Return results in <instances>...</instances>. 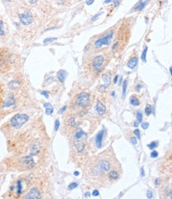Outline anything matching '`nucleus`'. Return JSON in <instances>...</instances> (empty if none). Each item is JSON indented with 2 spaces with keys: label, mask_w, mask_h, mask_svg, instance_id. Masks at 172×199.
I'll list each match as a JSON object with an SVG mask.
<instances>
[{
  "label": "nucleus",
  "mask_w": 172,
  "mask_h": 199,
  "mask_svg": "<svg viewBox=\"0 0 172 199\" xmlns=\"http://www.w3.org/2000/svg\"><path fill=\"white\" fill-rule=\"evenodd\" d=\"M29 121V116L25 113H18L10 119V125L15 129H20Z\"/></svg>",
  "instance_id": "1"
},
{
  "label": "nucleus",
  "mask_w": 172,
  "mask_h": 199,
  "mask_svg": "<svg viewBox=\"0 0 172 199\" xmlns=\"http://www.w3.org/2000/svg\"><path fill=\"white\" fill-rule=\"evenodd\" d=\"M110 169V163L107 160H100L98 165L94 168V175H101L104 172L108 171Z\"/></svg>",
  "instance_id": "2"
},
{
  "label": "nucleus",
  "mask_w": 172,
  "mask_h": 199,
  "mask_svg": "<svg viewBox=\"0 0 172 199\" xmlns=\"http://www.w3.org/2000/svg\"><path fill=\"white\" fill-rule=\"evenodd\" d=\"M89 102H90V94L87 93L82 92L76 97V104L79 107H82V108L87 107Z\"/></svg>",
  "instance_id": "3"
},
{
  "label": "nucleus",
  "mask_w": 172,
  "mask_h": 199,
  "mask_svg": "<svg viewBox=\"0 0 172 199\" xmlns=\"http://www.w3.org/2000/svg\"><path fill=\"white\" fill-rule=\"evenodd\" d=\"M113 36V33L110 32V33L106 34V36H104L103 37H101V38L98 39L96 41L94 42V47L96 49L101 48L102 45H108L110 42L111 39Z\"/></svg>",
  "instance_id": "4"
},
{
  "label": "nucleus",
  "mask_w": 172,
  "mask_h": 199,
  "mask_svg": "<svg viewBox=\"0 0 172 199\" xmlns=\"http://www.w3.org/2000/svg\"><path fill=\"white\" fill-rule=\"evenodd\" d=\"M19 19H20L21 22L24 25V26H30V25L33 22V17L30 11L25 12L24 14H21L18 15Z\"/></svg>",
  "instance_id": "5"
},
{
  "label": "nucleus",
  "mask_w": 172,
  "mask_h": 199,
  "mask_svg": "<svg viewBox=\"0 0 172 199\" xmlns=\"http://www.w3.org/2000/svg\"><path fill=\"white\" fill-rule=\"evenodd\" d=\"M40 196V192L37 188H32L24 198L27 199H39L41 198Z\"/></svg>",
  "instance_id": "6"
},
{
  "label": "nucleus",
  "mask_w": 172,
  "mask_h": 199,
  "mask_svg": "<svg viewBox=\"0 0 172 199\" xmlns=\"http://www.w3.org/2000/svg\"><path fill=\"white\" fill-rule=\"evenodd\" d=\"M21 162L23 163L24 165L29 169L33 168V167H34V165H35L34 159H33V156H31V155L21 158Z\"/></svg>",
  "instance_id": "7"
},
{
  "label": "nucleus",
  "mask_w": 172,
  "mask_h": 199,
  "mask_svg": "<svg viewBox=\"0 0 172 199\" xmlns=\"http://www.w3.org/2000/svg\"><path fill=\"white\" fill-rule=\"evenodd\" d=\"M103 62H104V57L102 56H96L93 60L92 65H93V67L95 70H98V69H99L101 66H102Z\"/></svg>",
  "instance_id": "8"
},
{
  "label": "nucleus",
  "mask_w": 172,
  "mask_h": 199,
  "mask_svg": "<svg viewBox=\"0 0 172 199\" xmlns=\"http://www.w3.org/2000/svg\"><path fill=\"white\" fill-rule=\"evenodd\" d=\"M105 134V130L102 129L100 132H98V133L96 136V138H95V142H96V145L98 148H101V144H102V139Z\"/></svg>",
  "instance_id": "9"
},
{
  "label": "nucleus",
  "mask_w": 172,
  "mask_h": 199,
  "mask_svg": "<svg viewBox=\"0 0 172 199\" xmlns=\"http://www.w3.org/2000/svg\"><path fill=\"white\" fill-rule=\"evenodd\" d=\"M74 145L79 152H81V151H83L85 148V144L82 141H81L80 140H77V139H75Z\"/></svg>",
  "instance_id": "10"
},
{
  "label": "nucleus",
  "mask_w": 172,
  "mask_h": 199,
  "mask_svg": "<svg viewBox=\"0 0 172 199\" xmlns=\"http://www.w3.org/2000/svg\"><path fill=\"white\" fill-rule=\"evenodd\" d=\"M96 110H97L98 114H99L100 116H102L105 113V112H106V106H105L101 102H98L97 106H96Z\"/></svg>",
  "instance_id": "11"
},
{
  "label": "nucleus",
  "mask_w": 172,
  "mask_h": 199,
  "mask_svg": "<svg viewBox=\"0 0 172 199\" xmlns=\"http://www.w3.org/2000/svg\"><path fill=\"white\" fill-rule=\"evenodd\" d=\"M15 104V99H14V96H10L7 99H6V101L4 102V104H3V106L2 107L3 108H6V107H10L12 106H14Z\"/></svg>",
  "instance_id": "12"
},
{
  "label": "nucleus",
  "mask_w": 172,
  "mask_h": 199,
  "mask_svg": "<svg viewBox=\"0 0 172 199\" xmlns=\"http://www.w3.org/2000/svg\"><path fill=\"white\" fill-rule=\"evenodd\" d=\"M67 75H68L67 74V71L64 70H60L57 72V78H58V80H60V83H64Z\"/></svg>",
  "instance_id": "13"
},
{
  "label": "nucleus",
  "mask_w": 172,
  "mask_h": 199,
  "mask_svg": "<svg viewBox=\"0 0 172 199\" xmlns=\"http://www.w3.org/2000/svg\"><path fill=\"white\" fill-rule=\"evenodd\" d=\"M40 151V145L38 144H33L30 148V155L31 156H35L39 153Z\"/></svg>",
  "instance_id": "14"
},
{
  "label": "nucleus",
  "mask_w": 172,
  "mask_h": 199,
  "mask_svg": "<svg viewBox=\"0 0 172 199\" xmlns=\"http://www.w3.org/2000/svg\"><path fill=\"white\" fill-rule=\"evenodd\" d=\"M137 63H138V58L136 57V56H135V57H133L132 60H130L129 61V63L127 64V66H128V68H129L130 69H133L137 65Z\"/></svg>",
  "instance_id": "15"
},
{
  "label": "nucleus",
  "mask_w": 172,
  "mask_h": 199,
  "mask_svg": "<svg viewBox=\"0 0 172 199\" xmlns=\"http://www.w3.org/2000/svg\"><path fill=\"white\" fill-rule=\"evenodd\" d=\"M44 106L45 108V113L47 115H51L53 113V107L50 103H44Z\"/></svg>",
  "instance_id": "16"
},
{
  "label": "nucleus",
  "mask_w": 172,
  "mask_h": 199,
  "mask_svg": "<svg viewBox=\"0 0 172 199\" xmlns=\"http://www.w3.org/2000/svg\"><path fill=\"white\" fill-rule=\"evenodd\" d=\"M86 133H85V132L84 131H82L81 129H79L77 132H75V139H77V140H80V139L83 137V136H85Z\"/></svg>",
  "instance_id": "17"
},
{
  "label": "nucleus",
  "mask_w": 172,
  "mask_h": 199,
  "mask_svg": "<svg viewBox=\"0 0 172 199\" xmlns=\"http://www.w3.org/2000/svg\"><path fill=\"white\" fill-rule=\"evenodd\" d=\"M109 178L110 180H113V181H114V180H117V179L119 178V175H118V173H117L116 170H112V171H110V174H109Z\"/></svg>",
  "instance_id": "18"
},
{
  "label": "nucleus",
  "mask_w": 172,
  "mask_h": 199,
  "mask_svg": "<svg viewBox=\"0 0 172 199\" xmlns=\"http://www.w3.org/2000/svg\"><path fill=\"white\" fill-rule=\"evenodd\" d=\"M126 90H127V80H124L123 82V88H122V99H124L126 95Z\"/></svg>",
  "instance_id": "19"
},
{
  "label": "nucleus",
  "mask_w": 172,
  "mask_h": 199,
  "mask_svg": "<svg viewBox=\"0 0 172 199\" xmlns=\"http://www.w3.org/2000/svg\"><path fill=\"white\" fill-rule=\"evenodd\" d=\"M22 192V184H21V181H18L17 182V194L18 195H20Z\"/></svg>",
  "instance_id": "20"
},
{
  "label": "nucleus",
  "mask_w": 172,
  "mask_h": 199,
  "mask_svg": "<svg viewBox=\"0 0 172 199\" xmlns=\"http://www.w3.org/2000/svg\"><path fill=\"white\" fill-rule=\"evenodd\" d=\"M130 103H131L132 106H139L140 102H139L138 99H136V98H135V97H132L131 99H130Z\"/></svg>",
  "instance_id": "21"
},
{
  "label": "nucleus",
  "mask_w": 172,
  "mask_h": 199,
  "mask_svg": "<svg viewBox=\"0 0 172 199\" xmlns=\"http://www.w3.org/2000/svg\"><path fill=\"white\" fill-rule=\"evenodd\" d=\"M102 80L106 82V85H107L108 87L110 86V76L109 73H106L102 75Z\"/></svg>",
  "instance_id": "22"
},
{
  "label": "nucleus",
  "mask_w": 172,
  "mask_h": 199,
  "mask_svg": "<svg viewBox=\"0 0 172 199\" xmlns=\"http://www.w3.org/2000/svg\"><path fill=\"white\" fill-rule=\"evenodd\" d=\"M147 52H148V47H145L144 51H143V52H142V55H141V60L144 63L146 62V56H147Z\"/></svg>",
  "instance_id": "23"
},
{
  "label": "nucleus",
  "mask_w": 172,
  "mask_h": 199,
  "mask_svg": "<svg viewBox=\"0 0 172 199\" xmlns=\"http://www.w3.org/2000/svg\"><path fill=\"white\" fill-rule=\"evenodd\" d=\"M147 2L148 1H146V2H141L137 7H136V10H141L142 9H144V7H145V5L147 4Z\"/></svg>",
  "instance_id": "24"
},
{
  "label": "nucleus",
  "mask_w": 172,
  "mask_h": 199,
  "mask_svg": "<svg viewBox=\"0 0 172 199\" xmlns=\"http://www.w3.org/2000/svg\"><path fill=\"white\" fill-rule=\"evenodd\" d=\"M152 106L150 105H148L147 106H146V108H145V113H146V115L149 116L152 113Z\"/></svg>",
  "instance_id": "25"
},
{
  "label": "nucleus",
  "mask_w": 172,
  "mask_h": 199,
  "mask_svg": "<svg viewBox=\"0 0 172 199\" xmlns=\"http://www.w3.org/2000/svg\"><path fill=\"white\" fill-rule=\"evenodd\" d=\"M136 119H137V122L138 123H141L142 121V120H143V115L140 111H138L137 113H136Z\"/></svg>",
  "instance_id": "26"
},
{
  "label": "nucleus",
  "mask_w": 172,
  "mask_h": 199,
  "mask_svg": "<svg viewBox=\"0 0 172 199\" xmlns=\"http://www.w3.org/2000/svg\"><path fill=\"white\" fill-rule=\"evenodd\" d=\"M5 34L4 31V26H3V22L2 21H0V36H3Z\"/></svg>",
  "instance_id": "27"
},
{
  "label": "nucleus",
  "mask_w": 172,
  "mask_h": 199,
  "mask_svg": "<svg viewBox=\"0 0 172 199\" xmlns=\"http://www.w3.org/2000/svg\"><path fill=\"white\" fill-rule=\"evenodd\" d=\"M157 145H158V144L156 143V142H155V141H152L151 144H148V147L149 148V149H154L155 148L157 147Z\"/></svg>",
  "instance_id": "28"
},
{
  "label": "nucleus",
  "mask_w": 172,
  "mask_h": 199,
  "mask_svg": "<svg viewBox=\"0 0 172 199\" xmlns=\"http://www.w3.org/2000/svg\"><path fill=\"white\" fill-rule=\"evenodd\" d=\"M77 186H78V183L77 182H71V184H69L68 189H73L77 187Z\"/></svg>",
  "instance_id": "29"
},
{
  "label": "nucleus",
  "mask_w": 172,
  "mask_h": 199,
  "mask_svg": "<svg viewBox=\"0 0 172 199\" xmlns=\"http://www.w3.org/2000/svg\"><path fill=\"white\" fill-rule=\"evenodd\" d=\"M68 124L71 125V126H72V127H75V126H76L77 125V124H76L75 123V119L74 118H71L68 121Z\"/></svg>",
  "instance_id": "30"
},
{
  "label": "nucleus",
  "mask_w": 172,
  "mask_h": 199,
  "mask_svg": "<svg viewBox=\"0 0 172 199\" xmlns=\"http://www.w3.org/2000/svg\"><path fill=\"white\" fill-rule=\"evenodd\" d=\"M57 38H46V39H44V44H47V43H51V42H52L54 41V40H56Z\"/></svg>",
  "instance_id": "31"
},
{
  "label": "nucleus",
  "mask_w": 172,
  "mask_h": 199,
  "mask_svg": "<svg viewBox=\"0 0 172 199\" xmlns=\"http://www.w3.org/2000/svg\"><path fill=\"white\" fill-rule=\"evenodd\" d=\"M134 134L136 136V139H138V140H140L141 139V133H140V131H139V129H136V130H134Z\"/></svg>",
  "instance_id": "32"
},
{
  "label": "nucleus",
  "mask_w": 172,
  "mask_h": 199,
  "mask_svg": "<svg viewBox=\"0 0 172 199\" xmlns=\"http://www.w3.org/2000/svg\"><path fill=\"white\" fill-rule=\"evenodd\" d=\"M60 125V123L59 121V120H56V121H55V131L58 130Z\"/></svg>",
  "instance_id": "33"
},
{
  "label": "nucleus",
  "mask_w": 172,
  "mask_h": 199,
  "mask_svg": "<svg viewBox=\"0 0 172 199\" xmlns=\"http://www.w3.org/2000/svg\"><path fill=\"white\" fill-rule=\"evenodd\" d=\"M141 126H142V128L144 129H147L149 127V123H148V122H143L142 124H141Z\"/></svg>",
  "instance_id": "34"
},
{
  "label": "nucleus",
  "mask_w": 172,
  "mask_h": 199,
  "mask_svg": "<svg viewBox=\"0 0 172 199\" xmlns=\"http://www.w3.org/2000/svg\"><path fill=\"white\" fill-rule=\"evenodd\" d=\"M158 156V151H152L151 152V157L152 158H156Z\"/></svg>",
  "instance_id": "35"
},
{
  "label": "nucleus",
  "mask_w": 172,
  "mask_h": 199,
  "mask_svg": "<svg viewBox=\"0 0 172 199\" xmlns=\"http://www.w3.org/2000/svg\"><path fill=\"white\" fill-rule=\"evenodd\" d=\"M130 142H131L133 145H136V144H137V140H136V137H131V139H130Z\"/></svg>",
  "instance_id": "36"
},
{
  "label": "nucleus",
  "mask_w": 172,
  "mask_h": 199,
  "mask_svg": "<svg viewBox=\"0 0 172 199\" xmlns=\"http://www.w3.org/2000/svg\"><path fill=\"white\" fill-rule=\"evenodd\" d=\"M40 94H41V95H43V96H44L46 98V99H49V93L47 92V91H45V90H43V91H41L40 92Z\"/></svg>",
  "instance_id": "37"
},
{
  "label": "nucleus",
  "mask_w": 172,
  "mask_h": 199,
  "mask_svg": "<svg viewBox=\"0 0 172 199\" xmlns=\"http://www.w3.org/2000/svg\"><path fill=\"white\" fill-rule=\"evenodd\" d=\"M99 192H98V189H94V190L93 191V193H92V195L94 196V197H98V196H99Z\"/></svg>",
  "instance_id": "38"
},
{
  "label": "nucleus",
  "mask_w": 172,
  "mask_h": 199,
  "mask_svg": "<svg viewBox=\"0 0 172 199\" xmlns=\"http://www.w3.org/2000/svg\"><path fill=\"white\" fill-rule=\"evenodd\" d=\"M153 197V194H152V192L151 190H148L147 192V198H152Z\"/></svg>",
  "instance_id": "39"
},
{
  "label": "nucleus",
  "mask_w": 172,
  "mask_h": 199,
  "mask_svg": "<svg viewBox=\"0 0 172 199\" xmlns=\"http://www.w3.org/2000/svg\"><path fill=\"white\" fill-rule=\"evenodd\" d=\"M103 13H104V12H100L99 14H97L96 15H94V16L93 18H92V20H93V21H95V20H96V18H98V17L100 16V15H101Z\"/></svg>",
  "instance_id": "40"
},
{
  "label": "nucleus",
  "mask_w": 172,
  "mask_h": 199,
  "mask_svg": "<svg viewBox=\"0 0 172 199\" xmlns=\"http://www.w3.org/2000/svg\"><path fill=\"white\" fill-rule=\"evenodd\" d=\"M94 0H87V2H86V4H87V6H90L91 4H93L94 3Z\"/></svg>",
  "instance_id": "41"
},
{
  "label": "nucleus",
  "mask_w": 172,
  "mask_h": 199,
  "mask_svg": "<svg viewBox=\"0 0 172 199\" xmlns=\"http://www.w3.org/2000/svg\"><path fill=\"white\" fill-rule=\"evenodd\" d=\"M160 179H155V186H160Z\"/></svg>",
  "instance_id": "42"
},
{
  "label": "nucleus",
  "mask_w": 172,
  "mask_h": 199,
  "mask_svg": "<svg viewBox=\"0 0 172 199\" xmlns=\"http://www.w3.org/2000/svg\"><path fill=\"white\" fill-rule=\"evenodd\" d=\"M114 2V7H118L119 4H120V2H119V0H113V1Z\"/></svg>",
  "instance_id": "43"
},
{
  "label": "nucleus",
  "mask_w": 172,
  "mask_h": 199,
  "mask_svg": "<svg viewBox=\"0 0 172 199\" xmlns=\"http://www.w3.org/2000/svg\"><path fill=\"white\" fill-rule=\"evenodd\" d=\"M66 109H67V106H63V108H62L61 109H60V110H59L58 113H62L63 112H64Z\"/></svg>",
  "instance_id": "44"
},
{
  "label": "nucleus",
  "mask_w": 172,
  "mask_h": 199,
  "mask_svg": "<svg viewBox=\"0 0 172 199\" xmlns=\"http://www.w3.org/2000/svg\"><path fill=\"white\" fill-rule=\"evenodd\" d=\"M118 78H119L118 75H116V76L114 77V80H113V83H117V80H118Z\"/></svg>",
  "instance_id": "45"
},
{
  "label": "nucleus",
  "mask_w": 172,
  "mask_h": 199,
  "mask_svg": "<svg viewBox=\"0 0 172 199\" xmlns=\"http://www.w3.org/2000/svg\"><path fill=\"white\" fill-rule=\"evenodd\" d=\"M141 175L142 177H144L145 175V174H144V167H142L141 168Z\"/></svg>",
  "instance_id": "46"
},
{
  "label": "nucleus",
  "mask_w": 172,
  "mask_h": 199,
  "mask_svg": "<svg viewBox=\"0 0 172 199\" xmlns=\"http://www.w3.org/2000/svg\"><path fill=\"white\" fill-rule=\"evenodd\" d=\"M85 197L86 198H90L91 197V193L90 192H87L85 194Z\"/></svg>",
  "instance_id": "47"
},
{
  "label": "nucleus",
  "mask_w": 172,
  "mask_h": 199,
  "mask_svg": "<svg viewBox=\"0 0 172 199\" xmlns=\"http://www.w3.org/2000/svg\"><path fill=\"white\" fill-rule=\"evenodd\" d=\"M113 1V0H106V1H105V2H104V3L107 4V3H110V2H112Z\"/></svg>",
  "instance_id": "48"
},
{
  "label": "nucleus",
  "mask_w": 172,
  "mask_h": 199,
  "mask_svg": "<svg viewBox=\"0 0 172 199\" xmlns=\"http://www.w3.org/2000/svg\"><path fill=\"white\" fill-rule=\"evenodd\" d=\"M142 87L141 85H137V87H136V89H137V91H140V90H141V88Z\"/></svg>",
  "instance_id": "49"
},
{
  "label": "nucleus",
  "mask_w": 172,
  "mask_h": 199,
  "mask_svg": "<svg viewBox=\"0 0 172 199\" xmlns=\"http://www.w3.org/2000/svg\"><path fill=\"white\" fill-rule=\"evenodd\" d=\"M37 0H30V3H35V2H37Z\"/></svg>",
  "instance_id": "50"
},
{
  "label": "nucleus",
  "mask_w": 172,
  "mask_h": 199,
  "mask_svg": "<svg viewBox=\"0 0 172 199\" xmlns=\"http://www.w3.org/2000/svg\"><path fill=\"white\" fill-rule=\"evenodd\" d=\"M74 175H75V176H78V175H79V171H75Z\"/></svg>",
  "instance_id": "51"
},
{
  "label": "nucleus",
  "mask_w": 172,
  "mask_h": 199,
  "mask_svg": "<svg viewBox=\"0 0 172 199\" xmlns=\"http://www.w3.org/2000/svg\"><path fill=\"white\" fill-rule=\"evenodd\" d=\"M138 124H139L138 122H134V124H133V125H134V127H137V126H138Z\"/></svg>",
  "instance_id": "52"
},
{
  "label": "nucleus",
  "mask_w": 172,
  "mask_h": 199,
  "mask_svg": "<svg viewBox=\"0 0 172 199\" xmlns=\"http://www.w3.org/2000/svg\"><path fill=\"white\" fill-rule=\"evenodd\" d=\"M169 71H170V75H172V68H171V67L170 69H169Z\"/></svg>",
  "instance_id": "53"
},
{
  "label": "nucleus",
  "mask_w": 172,
  "mask_h": 199,
  "mask_svg": "<svg viewBox=\"0 0 172 199\" xmlns=\"http://www.w3.org/2000/svg\"><path fill=\"white\" fill-rule=\"evenodd\" d=\"M117 45V43H115V44H114V45L113 46V49H115Z\"/></svg>",
  "instance_id": "54"
},
{
  "label": "nucleus",
  "mask_w": 172,
  "mask_h": 199,
  "mask_svg": "<svg viewBox=\"0 0 172 199\" xmlns=\"http://www.w3.org/2000/svg\"><path fill=\"white\" fill-rule=\"evenodd\" d=\"M114 94H115V92H114V91H113V92H112V96L113 97H114Z\"/></svg>",
  "instance_id": "55"
}]
</instances>
